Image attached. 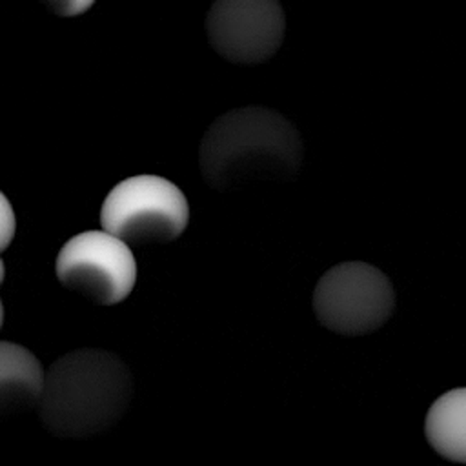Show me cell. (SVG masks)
Segmentation results:
<instances>
[{
    "instance_id": "cell-8",
    "label": "cell",
    "mask_w": 466,
    "mask_h": 466,
    "mask_svg": "<svg viewBox=\"0 0 466 466\" xmlns=\"http://www.w3.org/2000/svg\"><path fill=\"white\" fill-rule=\"evenodd\" d=\"M424 435L442 459L466 464V388L450 390L430 406Z\"/></svg>"
},
{
    "instance_id": "cell-1",
    "label": "cell",
    "mask_w": 466,
    "mask_h": 466,
    "mask_svg": "<svg viewBox=\"0 0 466 466\" xmlns=\"http://www.w3.org/2000/svg\"><path fill=\"white\" fill-rule=\"evenodd\" d=\"M299 129L279 111L248 106L220 115L204 133L198 167L206 184L233 191L257 182L291 180L302 166Z\"/></svg>"
},
{
    "instance_id": "cell-10",
    "label": "cell",
    "mask_w": 466,
    "mask_h": 466,
    "mask_svg": "<svg viewBox=\"0 0 466 466\" xmlns=\"http://www.w3.org/2000/svg\"><path fill=\"white\" fill-rule=\"evenodd\" d=\"M16 231V218H15V211L9 204V200L5 198V195L0 191V251H4Z\"/></svg>"
},
{
    "instance_id": "cell-3",
    "label": "cell",
    "mask_w": 466,
    "mask_h": 466,
    "mask_svg": "<svg viewBox=\"0 0 466 466\" xmlns=\"http://www.w3.org/2000/svg\"><path fill=\"white\" fill-rule=\"evenodd\" d=\"M187 222L186 195L158 175H135L118 182L100 209L104 231L127 246L167 244L184 233Z\"/></svg>"
},
{
    "instance_id": "cell-11",
    "label": "cell",
    "mask_w": 466,
    "mask_h": 466,
    "mask_svg": "<svg viewBox=\"0 0 466 466\" xmlns=\"http://www.w3.org/2000/svg\"><path fill=\"white\" fill-rule=\"evenodd\" d=\"M4 275H5V269H4V262H2V258H0V284L4 282Z\"/></svg>"
},
{
    "instance_id": "cell-2",
    "label": "cell",
    "mask_w": 466,
    "mask_h": 466,
    "mask_svg": "<svg viewBox=\"0 0 466 466\" xmlns=\"http://www.w3.org/2000/svg\"><path fill=\"white\" fill-rule=\"evenodd\" d=\"M131 399L133 377L126 362L111 351L84 348L47 368L36 411L51 435L87 439L111 430Z\"/></svg>"
},
{
    "instance_id": "cell-5",
    "label": "cell",
    "mask_w": 466,
    "mask_h": 466,
    "mask_svg": "<svg viewBox=\"0 0 466 466\" xmlns=\"http://www.w3.org/2000/svg\"><path fill=\"white\" fill-rule=\"evenodd\" d=\"M55 271L64 288L98 306L122 302L137 282L129 246L107 231L71 237L56 255Z\"/></svg>"
},
{
    "instance_id": "cell-7",
    "label": "cell",
    "mask_w": 466,
    "mask_h": 466,
    "mask_svg": "<svg viewBox=\"0 0 466 466\" xmlns=\"http://www.w3.org/2000/svg\"><path fill=\"white\" fill-rule=\"evenodd\" d=\"M44 371L25 348L0 340V424L36 408Z\"/></svg>"
},
{
    "instance_id": "cell-12",
    "label": "cell",
    "mask_w": 466,
    "mask_h": 466,
    "mask_svg": "<svg viewBox=\"0 0 466 466\" xmlns=\"http://www.w3.org/2000/svg\"><path fill=\"white\" fill-rule=\"evenodd\" d=\"M2 324H4V306H2V300H0V329H2Z\"/></svg>"
},
{
    "instance_id": "cell-9",
    "label": "cell",
    "mask_w": 466,
    "mask_h": 466,
    "mask_svg": "<svg viewBox=\"0 0 466 466\" xmlns=\"http://www.w3.org/2000/svg\"><path fill=\"white\" fill-rule=\"evenodd\" d=\"M36 2L42 4L53 15L62 18L78 16L95 4V0H36Z\"/></svg>"
},
{
    "instance_id": "cell-6",
    "label": "cell",
    "mask_w": 466,
    "mask_h": 466,
    "mask_svg": "<svg viewBox=\"0 0 466 466\" xmlns=\"http://www.w3.org/2000/svg\"><path fill=\"white\" fill-rule=\"evenodd\" d=\"M284 35L286 16L279 0H215L206 16L211 49L235 66L268 62Z\"/></svg>"
},
{
    "instance_id": "cell-4",
    "label": "cell",
    "mask_w": 466,
    "mask_h": 466,
    "mask_svg": "<svg viewBox=\"0 0 466 466\" xmlns=\"http://www.w3.org/2000/svg\"><path fill=\"white\" fill-rule=\"evenodd\" d=\"M311 306L326 329L360 337L377 331L393 315L395 289L379 268L366 262H342L319 279Z\"/></svg>"
}]
</instances>
